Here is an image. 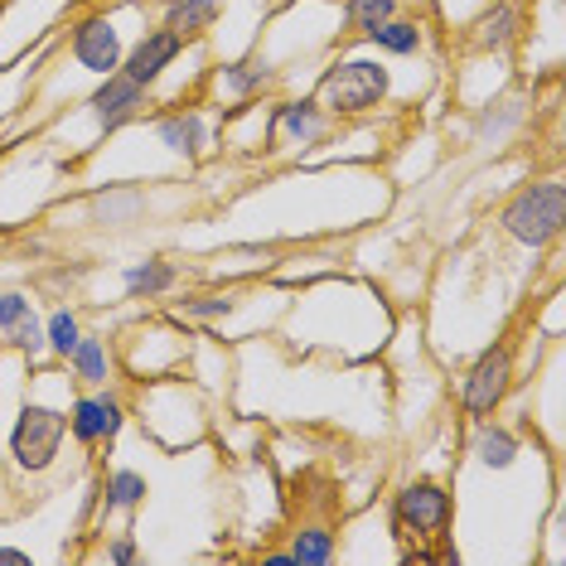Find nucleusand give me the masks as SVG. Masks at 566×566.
<instances>
[{
	"instance_id": "obj_20",
	"label": "nucleus",
	"mask_w": 566,
	"mask_h": 566,
	"mask_svg": "<svg viewBox=\"0 0 566 566\" xmlns=\"http://www.w3.org/2000/svg\"><path fill=\"white\" fill-rule=\"evenodd\" d=\"M402 10V0H339V20H344V40H368L382 20H392Z\"/></svg>"
},
{
	"instance_id": "obj_4",
	"label": "nucleus",
	"mask_w": 566,
	"mask_h": 566,
	"mask_svg": "<svg viewBox=\"0 0 566 566\" xmlns=\"http://www.w3.org/2000/svg\"><path fill=\"white\" fill-rule=\"evenodd\" d=\"M63 441H69V411L24 402L15 427H10V460L30 474H44V470H54Z\"/></svg>"
},
{
	"instance_id": "obj_7",
	"label": "nucleus",
	"mask_w": 566,
	"mask_h": 566,
	"mask_svg": "<svg viewBox=\"0 0 566 566\" xmlns=\"http://www.w3.org/2000/svg\"><path fill=\"white\" fill-rule=\"evenodd\" d=\"M69 54H73V63H78L83 73H93V78L117 73L122 59H126V40H122L117 20L112 15H83L69 30Z\"/></svg>"
},
{
	"instance_id": "obj_17",
	"label": "nucleus",
	"mask_w": 566,
	"mask_h": 566,
	"mask_svg": "<svg viewBox=\"0 0 566 566\" xmlns=\"http://www.w3.org/2000/svg\"><path fill=\"white\" fill-rule=\"evenodd\" d=\"M218 15H223V0H165V30L179 34L185 44L203 40Z\"/></svg>"
},
{
	"instance_id": "obj_5",
	"label": "nucleus",
	"mask_w": 566,
	"mask_h": 566,
	"mask_svg": "<svg viewBox=\"0 0 566 566\" xmlns=\"http://www.w3.org/2000/svg\"><path fill=\"white\" fill-rule=\"evenodd\" d=\"M450 518H455V494L436 480H411L392 494L397 537H446Z\"/></svg>"
},
{
	"instance_id": "obj_15",
	"label": "nucleus",
	"mask_w": 566,
	"mask_h": 566,
	"mask_svg": "<svg viewBox=\"0 0 566 566\" xmlns=\"http://www.w3.org/2000/svg\"><path fill=\"white\" fill-rule=\"evenodd\" d=\"M73 373V382H83V388H107L112 373H117V354H112V339H102V334H87L73 344V354L63 358Z\"/></svg>"
},
{
	"instance_id": "obj_6",
	"label": "nucleus",
	"mask_w": 566,
	"mask_h": 566,
	"mask_svg": "<svg viewBox=\"0 0 566 566\" xmlns=\"http://www.w3.org/2000/svg\"><path fill=\"white\" fill-rule=\"evenodd\" d=\"M122 427H126V402L112 388H87L83 397L69 402V436L83 450L112 446L122 436Z\"/></svg>"
},
{
	"instance_id": "obj_22",
	"label": "nucleus",
	"mask_w": 566,
	"mask_h": 566,
	"mask_svg": "<svg viewBox=\"0 0 566 566\" xmlns=\"http://www.w3.org/2000/svg\"><path fill=\"white\" fill-rule=\"evenodd\" d=\"M146 474L136 470H107V480H102V513H136L146 504Z\"/></svg>"
},
{
	"instance_id": "obj_10",
	"label": "nucleus",
	"mask_w": 566,
	"mask_h": 566,
	"mask_svg": "<svg viewBox=\"0 0 566 566\" xmlns=\"http://www.w3.org/2000/svg\"><path fill=\"white\" fill-rule=\"evenodd\" d=\"M185 40H179V34H170L160 24V30H146L140 34V40L126 49V59H122V73L126 78H136L140 87H156L160 78H165V69H175V59L185 54Z\"/></svg>"
},
{
	"instance_id": "obj_1",
	"label": "nucleus",
	"mask_w": 566,
	"mask_h": 566,
	"mask_svg": "<svg viewBox=\"0 0 566 566\" xmlns=\"http://www.w3.org/2000/svg\"><path fill=\"white\" fill-rule=\"evenodd\" d=\"M388 97H392V69L373 54H354V59L329 63L315 83V102L334 122L368 117V112L388 107Z\"/></svg>"
},
{
	"instance_id": "obj_24",
	"label": "nucleus",
	"mask_w": 566,
	"mask_h": 566,
	"mask_svg": "<svg viewBox=\"0 0 566 566\" xmlns=\"http://www.w3.org/2000/svg\"><path fill=\"white\" fill-rule=\"evenodd\" d=\"M238 311V295H195V301H179V315L185 319H218V315H233Z\"/></svg>"
},
{
	"instance_id": "obj_3",
	"label": "nucleus",
	"mask_w": 566,
	"mask_h": 566,
	"mask_svg": "<svg viewBox=\"0 0 566 566\" xmlns=\"http://www.w3.org/2000/svg\"><path fill=\"white\" fill-rule=\"evenodd\" d=\"M513 382H518V354H513V339H494L470 364L465 382H460V411H465L470 421L494 417V411L509 402Z\"/></svg>"
},
{
	"instance_id": "obj_19",
	"label": "nucleus",
	"mask_w": 566,
	"mask_h": 566,
	"mask_svg": "<svg viewBox=\"0 0 566 566\" xmlns=\"http://www.w3.org/2000/svg\"><path fill=\"white\" fill-rule=\"evenodd\" d=\"M146 213V195L136 185H107L93 195V218L102 228H126Z\"/></svg>"
},
{
	"instance_id": "obj_12",
	"label": "nucleus",
	"mask_w": 566,
	"mask_h": 566,
	"mask_svg": "<svg viewBox=\"0 0 566 566\" xmlns=\"http://www.w3.org/2000/svg\"><path fill=\"white\" fill-rule=\"evenodd\" d=\"M518 34H523L518 0H489L484 15L474 20V30H470V49H480V54H509V49L518 44Z\"/></svg>"
},
{
	"instance_id": "obj_26",
	"label": "nucleus",
	"mask_w": 566,
	"mask_h": 566,
	"mask_svg": "<svg viewBox=\"0 0 566 566\" xmlns=\"http://www.w3.org/2000/svg\"><path fill=\"white\" fill-rule=\"evenodd\" d=\"M523 117V107H518V102H499V107H494V102H489V107L480 112V136H504L509 132V126L513 122H518Z\"/></svg>"
},
{
	"instance_id": "obj_25",
	"label": "nucleus",
	"mask_w": 566,
	"mask_h": 566,
	"mask_svg": "<svg viewBox=\"0 0 566 566\" xmlns=\"http://www.w3.org/2000/svg\"><path fill=\"white\" fill-rule=\"evenodd\" d=\"M34 315V295H24V291H0V339H6L10 329L20 325V319H30Z\"/></svg>"
},
{
	"instance_id": "obj_13",
	"label": "nucleus",
	"mask_w": 566,
	"mask_h": 566,
	"mask_svg": "<svg viewBox=\"0 0 566 566\" xmlns=\"http://www.w3.org/2000/svg\"><path fill=\"white\" fill-rule=\"evenodd\" d=\"M272 78H276V69H272V59H266L262 44L248 49V54L233 59V63H223V69L213 73V83H218V93L223 97H256L262 87H272Z\"/></svg>"
},
{
	"instance_id": "obj_8",
	"label": "nucleus",
	"mask_w": 566,
	"mask_h": 566,
	"mask_svg": "<svg viewBox=\"0 0 566 566\" xmlns=\"http://www.w3.org/2000/svg\"><path fill=\"white\" fill-rule=\"evenodd\" d=\"M150 107V87H140L136 78H126V73H107V78H97L93 97H87V117L97 122L102 136L122 132V126H132L140 112Z\"/></svg>"
},
{
	"instance_id": "obj_9",
	"label": "nucleus",
	"mask_w": 566,
	"mask_h": 566,
	"mask_svg": "<svg viewBox=\"0 0 566 566\" xmlns=\"http://www.w3.org/2000/svg\"><path fill=\"white\" fill-rule=\"evenodd\" d=\"M334 132V117L325 107H319L315 97H286L272 107V117H266V140L272 146H319Z\"/></svg>"
},
{
	"instance_id": "obj_27",
	"label": "nucleus",
	"mask_w": 566,
	"mask_h": 566,
	"mask_svg": "<svg viewBox=\"0 0 566 566\" xmlns=\"http://www.w3.org/2000/svg\"><path fill=\"white\" fill-rule=\"evenodd\" d=\"M102 557L117 562V566H132V562H140V547L132 543V533H117L107 547H102Z\"/></svg>"
},
{
	"instance_id": "obj_18",
	"label": "nucleus",
	"mask_w": 566,
	"mask_h": 566,
	"mask_svg": "<svg viewBox=\"0 0 566 566\" xmlns=\"http://www.w3.org/2000/svg\"><path fill=\"white\" fill-rule=\"evenodd\" d=\"M175 262H165V256H146V262H132L122 272V291L126 301H160L165 291H175Z\"/></svg>"
},
{
	"instance_id": "obj_23",
	"label": "nucleus",
	"mask_w": 566,
	"mask_h": 566,
	"mask_svg": "<svg viewBox=\"0 0 566 566\" xmlns=\"http://www.w3.org/2000/svg\"><path fill=\"white\" fill-rule=\"evenodd\" d=\"M83 339V319H78V311H69V305H59V311H49L44 315V349L59 358H69L73 354V344Z\"/></svg>"
},
{
	"instance_id": "obj_14",
	"label": "nucleus",
	"mask_w": 566,
	"mask_h": 566,
	"mask_svg": "<svg viewBox=\"0 0 566 566\" xmlns=\"http://www.w3.org/2000/svg\"><path fill=\"white\" fill-rule=\"evenodd\" d=\"M470 455L480 460L484 470H513V465H518V455H523V436L513 427H504V421L484 417V421H474Z\"/></svg>"
},
{
	"instance_id": "obj_21",
	"label": "nucleus",
	"mask_w": 566,
	"mask_h": 566,
	"mask_svg": "<svg viewBox=\"0 0 566 566\" xmlns=\"http://www.w3.org/2000/svg\"><path fill=\"white\" fill-rule=\"evenodd\" d=\"M291 562L295 566H329L334 557H339V543H334V533L325 523H305L291 533Z\"/></svg>"
},
{
	"instance_id": "obj_28",
	"label": "nucleus",
	"mask_w": 566,
	"mask_h": 566,
	"mask_svg": "<svg viewBox=\"0 0 566 566\" xmlns=\"http://www.w3.org/2000/svg\"><path fill=\"white\" fill-rule=\"evenodd\" d=\"M30 562V552H20V547H0V566H24Z\"/></svg>"
},
{
	"instance_id": "obj_16",
	"label": "nucleus",
	"mask_w": 566,
	"mask_h": 566,
	"mask_svg": "<svg viewBox=\"0 0 566 566\" xmlns=\"http://www.w3.org/2000/svg\"><path fill=\"white\" fill-rule=\"evenodd\" d=\"M368 44L388 59H417L421 49H427V24H421L417 15H402V10H397L392 20H382L378 30L368 34Z\"/></svg>"
},
{
	"instance_id": "obj_2",
	"label": "nucleus",
	"mask_w": 566,
	"mask_h": 566,
	"mask_svg": "<svg viewBox=\"0 0 566 566\" xmlns=\"http://www.w3.org/2000/svg\"><path fill=\"white\" fill-rule=\"evenodd\" d=\"M562 223H566V189L562 179H533L513 195L504 209H499V228L518 242L527 252H543L562 238Z\"/></svg>"
},
{
	"instance_id": "obj_11",
	"label": "nucleus",
	"mask_w": 566,
	"mask_h": 566,
	"mask_svg": "<svg viewBox=\"0 0 566 566\" xmlns=\"http://www.w3.org/2000/svg\"><path fill=\"white\" fill-rule=\"evenodd\" d=\"M156 136H160V146L170 150V156L189 160V165L203 160V156H209V146H213V126L195 107H179V112H165V117H156Z\"/></svg>"
},
{
	"instance_id": "obj_29",
	"label": "nucleus",
	"mask_w": 566,
	"mask_h": 566,
	"mask_svg": "<svg viewBox=\"0 0 566 566\" xmlns=\"http://www.w3.org/2000/svg\"><path fill=\"white\" fill-rule=\"evenodd\" d=\"M262 562H266V566H295L291 552H262Z\"/></svg>"
}]
</instances>
